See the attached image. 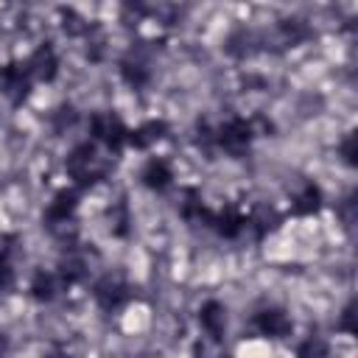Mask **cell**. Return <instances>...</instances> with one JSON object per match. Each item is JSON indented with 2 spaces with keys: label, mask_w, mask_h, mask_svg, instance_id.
<instances>
[{
  "label": "cell",
  "mask_w": 358,
  "mask_h": 358,
  "mask_svg": "<svg viewBox=\"0 0 358 358\" xmlns=\"http://www.w3.org/2000/svg\"><path fill=\"white\" fill-rule=\"evenodd\" d=\"M92 299L101 310L112 313V310H120L129 299H131V285L120 277V274H101L95 282H92Z\"/></svg>",
  "instance_id": "277c9868"
},
{
  "label": "cell",
  "mask_w": 358,
  "mask_h": 358,
  "mask_svg": "<svg viewBox=\"0 0 358 358\" xmlns=\"http://www.w3.org/2000/svg\"><path fill=\"white\" fill-rule=\"evenodd\" d=\"M322 207H324V193H322V187H319L316 182H305V185L291 196V201H288V210H291V215H296V218H310V215H316Z\"/></svg>",
  "instance_id": "4fadbf2b"
},
{
  "label": "cell",
  "mask_w": 358,
  "mask_h": 358,
  "mask_svg": "<svg viewBox=\"0 0 358 358\" xmlns=\"http://www.w3.org/2000/svg\"><path fill=\"white\" fill-rule=\"evenodd\" d=\"M168 131H171V126H168V120H165V117H148V120H143L140 126H129L126 148L148 151V148H154V145H157Z\"/></svg>",
  "instance_id": "9c48e42d"
},
{
  "label": "cell",
  "mask_w": 358,
  "mask_h": 358,
  "mask_svg": "<svg viewBox=\"0 0 358 358\" xmlns=\"http://www.w3.org/2000/svg\"><path fill=\"white\" fill-rule=\"evenodd\" d=\"M190 358H229L224 338H210V336H199L190 347Z\"/></svg>",
  "instance_id": "e0dca14e"
},
{
  "label": "cell",
  "mask_w": 358,
  "mask_h": 358,
  "mask_svg": "<svg viewBox=\"0 0 358 358\" xmlns=\"http://www.w3.org/2000/svg\"><path fill=\"white\" fill-rule=\"evenodd\" d=\"M76 210H78V190L76 187H62L48 201V207L42 213V221H45L48 229H62V227H67L73 221Z\"/></svg>",
  "instance_id": "52a82bcc"
},
{
  "label": "cell",
  "mask_w": 358,
  "mask_h": 358,
  "mask_svg": "<svg viewBox=\"0 0 358 358\" xmlns=\"http://www.w3.org/2000/svg\"><path fill=\"white\" fill-rule=\"evenodd\" d=\"M8 350H11V338H8V333L0 327V358H6Z\"/></svg>",
  "instance_id": "44dd1931"
},
{
  "label": "cell",
  "mask_w": 358,
  "mask_h": 358,
  "mask_svg": "<svg viewBox=\"0 0 358 358\" xmlns=\"http://www.w3.org/2000/svg\"><path fill=\"white\" fill-rule=\"evenodd\" d=\"M336 151H338V157L344 159V165H355V131H347L344 134V140L336 145Z\"/></svg>",
  "instance_id": "ffe728a7"
},
{
  "label": "cell",
  "mask_w": 358,
  "mask_h": 358,
  "mask_svg": "<svg viewBox=\"0 0 358 358\" xmlns=\"http://www.w3.org/2000/svg\"><path fill=\"white\" fill-rule=\"evenodd\" d=\"M64 171L76 182V187H90V185L106 179L109 162H106V157H101L95 143L84 140V143H76L70 148V154L64 159Z\"/></svg>",
  "instance_id": "6da1fadb"
},
{
  "label": "cell",
  "mask_w": 358,
  "mask_h": 358,
  "mask_svg": "<svg viewBox=\"0 0 358 358\" xmlns=\"http://www.w3.org/2000/svg\"><path fill=\"white\" fill-rule=\"evenodd\" d=\"M25 64H28V73H31L34 84H36V81H39V84L56 81V76H59V53H56L53 42H39V45L31 50V56L25 59Z\"/></svg>",
  "instance_id": "ba28073f"
},
{
  "label": "cell",
  "mask_w": 358,
  "mask_h": 358,
  "mask_svg": "<svg viewBox=\"0 0 358 358\" xmlns=\"http://www.w3.org/2000/svg\"><path fill=\"white\" fill-rule=\"evenodd\" d=\"M207 229H213L224 241H235V238H241L246 232V213H241L238 207L213 210V215L207 221Z\"/></svg>",
  "instance_id": "30bf717a"
},
{
  "label": "cell",
  "mask_w": 358,
  "mask_h": 358,
  "mask_svg": "<svg viewBox=\"0 0 358 358\" xmlns=\"http://www.w3.org/2000/svg\"><path fill=\"white\" fill-rule=\"evenodd\" d=\"M255 120L243 117V115H232L224 123H218L213 129V148L229 154V157H241L249 151L252 140H255Z\"/></svg>",
  "instance_id": "3957f363"
},
{
  "label": "cell",
  "mask_w": 358,
  "mask_h": 358,
  "mask_svg": "<svg viewBox=\"0 0 358 358\" xmlns=\"http://www.w3.org/2000/svg\"><path fill=\"white\" fill-rule=\"evenodd\" d=\"M173 168L165 157H148L145 165L140 168V185L151 193H165L173 185Z\"/></svg>",
  "instance_id": "8fae6325"
},
{
  "label": "cell",
  "mask_w": 358,
  "mask_h": 358,
  "mask_svg": "<svg viewBox=\"0 0 358 358\" xmlns=\"http://www.w3.org/2000/svg\"><path fill=\"white\" fill-rule=\"evenodd\" d=\"M352 319H355V302L350 299V302L341 308L338 319H336V330L344 333V336H355V324H352Z\"/></svg>",
  "instance_id": "d6986e66"
},
{
  "label": "cell",
  "mask_w": 358,
  "mask_h": 358,
  "mask_svg": "<svg viewBox=\"0 0 358 358\" xmlns=\"http://www.w3.org/2000/svg\"><path fill=\"white\" fill-rule=\"evenodd\" d=\"M42 358H70V355H67V352H62V350H53V352L42 355Z\"/></svg>",
  "instance_id": "7402d4cb"
},
{
  "label": "cell",
  "mask_w": 358,
  "mask_h": 358,
  "mask_svg": "<svg viewBox=\"0 0 358 358\" xmlns=\"http://www.w3.org/2000/svg\"><path fill=\"white\" fill-rule=\"evenodd\" d=\"M62 288H64V282L59 280V274H56V271H45V268H39V271L31 277V285H28L31 299L39 302V305L53 302V299L59 296Z\"/></svg>",
  "instance_id": "5bb4252c"
},
{
  "label": "cell",
  "mask_w": 358,
  "mask_h": 358,
  "mask_svg": "<svg viewBox=\"0 0 358 358\" xmlns=\"http://www.w3.org/2000/svg\"><path fill=\"white\" fill-rule=\"evenodd\" d=\"M196 322H199V327H201L204 336H210V338H224V333H227V308H224V302H218V299H204V302L199 305Z\"/></svg>",
  "instance_id": "7c38bea8"
},
{
  "label": "cell",
  "mask_w": 358,
  "mask_h": 358,
  "mask_svg": "<svg viewBox=\"0 0 358 358\" xmlns=\"http://www.w3.org/2000/svg\"><path fill=\"white\" fill-rule=\"evenodd\" d=\"M252 327L263 338H288L294 333V319L280 305H266L252 316Z\"/></svg>",
  "instance_id": "5b68a950"
},
{
  "label": "cell",
  "mask_w": 358,
  "mask_h": 358,
  "mask_svg": "<svg viewBox=\"0 0 358 358\" xmlns=\"http://www.w3.org/2000/svg\"><path fill=\"white\" fill-rule=\"evenodd\" d=\"M17 282V271L11 263V246H0V291H11Z\"/></svg>",
  "instance_id": "ac0fdd59"
},
{
  "label": "cell",
  "mask_w": 358,
  "mask_h": 358,
  "mask_svg": "<svg viewBox=\"0 0 358 358\" xmlns=\"http://www.w3.org/2000/svg\"><path fill=\"white\" fill-rule=\"evenodd\" d=\"M31 87H34V78H31V73H28V64H25V59L20 62H8L6 67H3V73H0V92L14 103V106H20L28 95H31Z\"/></svg>",
  "instance_id": "8992f818"
},
{
  "label": "cell",
  "mask_w": 358,
  "mask_h": 358,
  "mask_svg": "<svg viewBox=\"0 0 358 358\" xmlns=\"http://www.w3.org/2000/svg\"><path fill=\"white\" fill-rule=\"evenodd\" d=\"M296 358H330V341L322 333H308L296 344Z\"/></svg>",
  "instance_id": "2e32d148"
},
{
  "label": "cell",
  "mask_w": 358,
  "mask_h": 358,
  "mask_svg": "<svg viewBox=\"0 0 358 358\" xmlns=\"http://www.w3.org/2000/svg\"><path fill=\"white\" fill-rule=\"evenodd\" d=\"M90 143L106 148L109 154H120L126 148L129 140V126L123 123V117L112 109H101L90 115Z\"/></svg>",
  "instance_id": "7a4b0ae2"
},
{
  "label": "cell",
  "mask_w": 358,
  "mask_h": 358,
  "mask_svg": "<svg viewBox=\"0 0 358 358\" xmlns=\"http://www.w3.org/2000/svg\"><path fill=\"white\" fill-rule=\"evenodd\" d=\"M117 70H120L123 84H126V87H131V90H143V87L151 81V67H148L143 59H137V56L123 59Z\"/></svg>",
  "instance_id": "9a60e30c"
}]
</instances>
